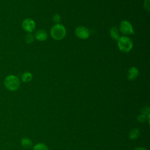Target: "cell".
Wrapping results in <instances>:
<instances>
[{"label":"cell","mask_w":150,"mask_h":150,"mask_svg":"<svg viewBox=\"0 0 150 150\" xmlns=\"http://www.w3.org/2000/svg\"><path fill=\"white\" fill-rule=\"evenodd\" d=\"M34 36L36 40H38V41H40V42H43V41L46 40L47 38L46 32L45 30H41V29L38 30L35 33Z\"/></svg>","instance_id":"ba28073f"},{"label":"cell","mask_w":150,"mask_h":150,"mask_svg":"<svg viewBox=\"0 0 150 150\" xmlns=\"http://www.w3.org/2000/svg\"><path fill=\"white\" fill-rule=\"evenodd\" d=\"M52 20H53L54 23H55L56 24H57L60 22V15H58V14L54 15L53 18H52Z\"/></svg>","instance_id":"2e32d148"},{"label":"cell","mask_w":150,"mask_h":150,"mask_svg":"<svg viewBox=\"0 0 150 150\" xmlns=\"http://www.w3.org/2000/svg\"><path fill=\"white\" fill-rule=\"evenodd\" d=\"M75 34L77 38L80 39H86L90 36V32L88 29L82 26H80L76 28L75 29Z\"/></svg>","instance_id":"8992f818"},{"label":"cell","mask_w":150,"mask_h":150,"mask_svg":"<svg viewBox=\"0 0 150 150\" xmlns=\"http://www.w3.org/2000/svg\"><path fill=\"white\" fill-rule=\"evenodd\" d=\"M22 27L25 31L30 33L35 30L36 24L33 19L30 18H26L22 21Z\"/></svg>","instance_id":"5b68a950"},{"label":"cell","mask_w":150,"mask_h":150,"mask_svg":"<svg viewBox=\"0 0 150 150\" xmlns=\"http://www.w3.org/2000/svg\"><path fill=\"white\" fill-rule=\"evenodd\" d=\"M149 115H145V114L142 113L141 114H140V115H138L137 119H138V120L139 122H144L146 120V119L148 118V117Z\"/></svg>","instance_id":"9a60e30c"},{"label":"cell","mask_w":150,"mask_h":150,"mask_svg":"<svg viewBox=\"0 0 150 150\" xmlns=\"http://www.w3.org/2000/svg\"><path fill=\"white\" fill-rule=\"evenodd\" d=\"M32 79V74L28 71L24 72L21 76V80L24 83H28Z\"/></svg>","instance_id":"30bf717a"},{"label":"cell","mask_w":150,"mask_h":150,"mask_svg":"<svg viewBox=\"0 0 150 150\" xmlns=\"http://www.w3.org/2000/svg\"><path fill=\"white\" fill-rule=\"evenodd\" d=\"M142 114H144L146 115H149V107H145L144 108L143 110H142Z\"/></svg>","instance_id":"ac0fdd59"},{"label":"cell","mask_w":150,"mask_h":150,"mask_svg":"<svg viewBox=\"0 0 150 150\" xmlns=\"http://www.w3.org/2000/svg\"><path fill=\"white\" fill-rule=\"evenodd\" d=\"M144 8L148 12H149V8H150V0H145L144 3Z\"/></svg>","instance_id":"e0dca14e"},{"label":"cell","mask_w":150,"mask_h":150,"mask_svg":"<svg viewBox=\"0 0 150 150\" xmlns=\"http://www.w3.org/2000/svg\"><path fill=\"white\" fill-rule=\"evenodd\" d=\"M21 144H22V145L25 148H26V149L30 148L32 146V142L31 139H30L28 138H26V137H24L22 139Z\"/></svg>","instance_id":"8fae6325"},{"label":"cell","mask_w":150,"mask_h":150,"mask_svg":"<svg viewBox=\"0 0 150 150\" xmlns=\"http://www.w3.org/2000/svg\"><path fill=\"white\" fill-rule=\"evenodd\" d=\"M134 150H146V149L144 148H142V147H137Z\"/></svg>","instance_id":"d6986e66"},{"label":"cell","mask_w":150,"mask_h":150,"mask_svg":"<svg viewBox=\"0 0 150 150\" xmlns=\"http://www.w3.org/2000/svg\"><path fill=\"white\" fill-rule=\"evenodd\" d=\"M118 47L120 51L127 53L129 52L133 46V43L131 38L127 36H122L117 40Z\"/></svg>","instance_id":"3957f363"},{"label":"cell","mask_w":150,"mask_h":150,"mask_svg":"<svg viewBox=\"0 0 150 150\" xmlns=\"http://www.w3.org/2000/svg\"><path fill=\"white\" fill-rule=\"evenodd\" d=\"M139 135V131L137 128H133L131 130L129 134V139L131 140H134L136 138L138 137Z\"/></svg>","instance_id":"7c38bea8"},{"label":"cell","mask_w":150,"mask_h":150,"mask_svg":"<svg viewBox=\"0 0 150 150\" xmlns=\"http://www.w3.org/2000/svg\"><path fill=\"white\" fill-rule=\"evenodd\" d=\"M120 32L125 35H131L134 33L133 27L130 22L127 21H122L120 25Z\"/></svg>","instance_id":"277c9868"},{"label":"cell","mask_w":150,"mask_h":150,"mask_svg":"<svg viewBox=\"0 0 150 150\" xmlns=\"http://www.w3.org/2000/svg\"><path fill=\"white\" fill-rule=\"evenodd\" d=\"M25 42L27 43L30 44V43H32L33 42L34 37H33V36L31 33H28V34L26 35V36L25 37Z\"/></svg>","instance_id":"5bb4252c"},{"label":"cell","mask_w":150,"mask_h":150,"mask_svg":"<svg viewBox=\"0 0 150 150\" xmlns=\"http://www.w3.org/2000/svg\"><path fill=\"white\" fill-rule=\"evenodd\" d=\"M33 150H49V148L46 144L38 143L33 146Z\"/></svg>","instance_id":"4fadbf2b"},{"label":"cell","mask_w":150,"mask_h":150,"mask_svg":"<svg viewBox=\"0 0 150 150\" xmlns=\"http://www.w3.org/2000/svg\"><path fill=\"white\" fill-rule=\"evenodd\" d=\"M110 34L111 38L116 41H117L119 38L120 37L118 29L115 26H113L111 28L110 30Z\"/></svg>","instance_id":"9c48e42d"},{"label":"cell","mask_w":150,"mask_h":150,"mask_svg":"<svg viewBox=\"0 0 150 150\" xmlns=\"http://www.w3.org/2000/svg\"><path fill=\"white\" fill-rule=\"evenodd\" d=\"M139 74V71L135 67H131L129 69L127 73V79L129 80H133L137 78Z\"/></svg>","instance_id":"52a82bcc"},{"label":"cell","mask_w":150,"mask_h":150,"mask_svg":"<svg viewBox=\"0 0 150 150\" xmlns=\"http://www.w3.org/2000/svg\"><path fill=\"white\" fill-rule=\"evenodd\" d=\"M4 86L5 88L11 91L17 90L21 84L19 78L13 74H9L4 79Z\"/></svg>","instance_id":"6da1fadb"},{"label":"cell","mask_w":150,"mask_h":150,"mask_svg":"<svg viewBox=\"0 0 150 150\" xmlns=\"http://www.w3.org/2000/svg\"><path fill=\"white\" fill-rule=\"evenodd\" d=\"M66 34V28L62 24H56L50 29V35L56 40H62L64 38Z\"/></svg>","instance_id":"7a4b0ae2"}]
</instances>
